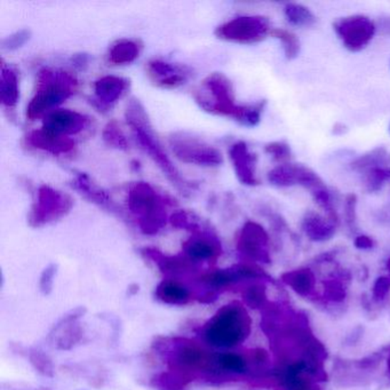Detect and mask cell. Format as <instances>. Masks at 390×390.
<instances>
[{
    "label": "cell",
    "instance_id": "cell-1",
    "mask_svg": "<svg viewBox=\"0 0 390 390\" xmlns=\"http://www.w3.org/2000/svg\"><path fill=\"white\" fill-rule=\"evenodd\" d=\"M196 103L206 113L217 116L230 117L244 126L253 128L261 120L266 102L237 104L232 81L223 73L208 75L194 92Z\"/></svg>",
    "mask_w": 390,
    "mask_h": 390
},
{
    "label": "cell",
    "instance_id": "cell-2",
    "mask_svg": "<svg viewBox=\"0 0 390 390\" xmlns=\"http://www.w3.org/2000/svg\"><path fill=\"white\" fill-rule=\"evenodd\" d=\"M125 118L130 125L134 138L142 150L153 159V163L164 173L166 179L177 188V190L180 191V194L189 196L195 190V185H191L188 180H185L181 175L177 166L168 156V153L153 130L145 108L139 100L132 98L128 102V107L125 110Z\"/></svg>",
    "mask_w": 390,
    "mask_h": 390
},
{
    "label": "cell",
    "instance_id": "cell-3",
    "mask_svg": "<svg viewBox=\"0 0 390 390\" xmlns=\"http://www.w3.org/2000/svg\"><path fill=\"white\" fill-rule=\"evenodd\" d=\"M78 86L75 76L66 70L43 68L38 73L35 96L26 108V117L30 120L43 118L76 94Z\"/></svg>",
    "mask_w": 390,
    "mask_h": 390
},
{
    "label": "cell",
    "instance_id": "cell-4",
    "mask_svg": "<svg viewBox=\"0 0 390 390\" xmlns=\"http://www.w3.org/2000/svg\"><path fill=\"white\" fill-rule=\"evenodd\" d=\"M171 204L149 183H135L128 189V211L140 232L148 236H155L165 228Z\"/></svg>",
    "mask_w": 390,
    "mask_h": 390
},
{
    "label": "cell",
    "instance_id": "cell-5",
    "mask_svg": "<svg viewBox=\"0 0 390 390\" xmlns=\"http://www.w3.org/2000/svg\"><path fill=\"white\" fill-rule=\"evenodd\" d=\"M251 318L240 302L220 308L202 329L204 339L213 347L232 348L243 344L251 333Z\"/></svg>",
    "mask_w": 390,
    "mask_h": 390
},
{
    "label": "cell",
    "instance_id": "cell-6",
    "mask_svg": "<svg viewBox=\"0 0 390 390\" xmlns=\"http://www.w3.org/2000/svg\"><path fill=\"white\" fill-rule=\"evenodd\" d=\"M73 207V200L69 195L49 185H41L28 221L32 228H41L67 217Z\"/></svg>",
    "mask_w": 390,
    "mask_h": 390
},
{
    "label": "cell",
    "instance_id": "cell-7",
    "mask_svg": "<svg viewBox=\"0 0 390 390\" xmlns=\"http://www.w3.org/2000/svg\"><path fill=\"white\" fill-rule=\"evenodd\" d=\"M168 143L174 156L185 164L219 166L223 163L222 153L217 148L187 132L171 134Z\"/></svg>",
    "mask_w": 390,
    "mask_h": 390
},
{
    "label": "cell",
    "instance_id": "cell-8",
    "mask_svg": "<svg viewBox=\"0 0 390 390\" xmlns=\"http://www.w3.org/2000/svg\"><path fill=\"white\" fill-rule=\"evenodd\" d=\"M173 344L174 351L168 359L170 370L181 371L197 378V372H215L217 366V355L208 353L200 346L188 339H180V342Z\"/></svg>",
    "mask_w": 390,
    "mask_h": 390
},
{
    "label": "cell",
    "instance_id": "cell-9",
    "mask_svg": "<svg viewBox=\"0 0 390 390\" xmlns=\"http://www.w3.org/2000/svg\"><path fill=\"white\" fill-rule=\"evenodd\" d=\"M272 28L267 18L245 15L232 19L217 26L215 36L222 41L238 43H255L270 35Z\"/></svg>",
    "mask_w": 390,
    "mask_h": 390
},
{
    "label": "cell",
    "instance_id": "cell-10",
    "mask_svg": "<svg viewBox=\"0 0 390 390\" xmlns=\"http://www.w3.org/2000/svg\"><path fill=\"white\" fill-rule=\"evenodd\" d=\"M339 39L351 52H359L370 43L376 35V24L364 15H351L333 24Z\"/></svg>",
    "mask_w": 390,
    "mask_h": 390
},
{
    "label": "cell",
    "instance_id": "cell-11",
    "mask_svg": "<svg viewBox=\"0 0 390 390\" xmlns=\"http://www.w3.org/2000/svg\"><path fill=\"white\" fill-rule=\"evenodd\" d=\"M268 181L279 188L302 185L310 191V194L327 187L317 173L301 164L278 165L269 172Z\"/></svg>",
    "mask_w": 390,
    "mask_h": 390
},
{
    "label": "cell",
    "instance_id": "cell-12",
    "mask_svg": "<svg viewBox=\"0 0 390 390\" xmlns=\"http://www.w3.org/2000/svg\"><path fill=\"white\" fill-rule=\"evenodd\" d=\"M269 236L266 229L255 221H247L238 234V252L253 261L268 262Z\"/></svg>",
    "mask_w": 390,
    "mask_h": 390
},
{
    "label": "cell",
    "instance_id": "cell-13",
    "mask_svg": "<svg viewBox=\"0 0 390 390\" xmlns=\"http://www.w3.org/2000/svg\"><path fill=\"white\" fill-rule=\"evenodd\" d=\"M130 86V81L124 77L104 76L94 84V96L90 98L91 104L98 111L106 113L128 92Z\"/></svg>",
    "mask_w": 390,
    "mask_h": 390
},
{
    "label": "cell",
    "instance_id": "cell-14",
    "mask_svg": "<svg viewBox=\"0 0 390 390\" xmlns=\"http://www.w3.org/2000/svg\"><path fill=\"white\" fill-rule=\"evenodd\" d=\"M147 73L153 84L162 88H178L185 85L193 76V70L188 66L158 58L148 63Z\"/></svg>",
    "mask_w": 390,
    "mask_h": 390
},
{
    "label": "cell",
    "instance_id": "cell-15",
    "mask_svg": "<svg viewBox=\"0 0 390 390\" xmlns=\"http://www.w3.org/2000/svg\"><path fill=\"white\" fill-rule=\"evenodd\" d=\"M90 118L86 115L69 109L54 110L43 117V128L55 135L68 136L81 133L87 128Z\"/></svg>",
    "mask_w": 390,
    "mask_h": 390
},
{
    "label": "cell",
    "instance_id": "cell-16",
    "mask_svg": "<svg viewBox=\"0 0 390 390\" xmlns=\"http://www.w3.org/2000/svg\"><path fill=\"white\" fill-rule=\"evenodd\" d=\"M86 312L85 307H77L75 309L68 312L63 317L55 324L49 337L55 339L56 348L60 350L73 349L75 346L83 340L84 329L78 323L79 318Z\"/></svg>",
    "mask_w": 390,
    "mask_h": 390
},
{
    "label": "cell",
    "instance_id": "cell-17",
    "mask_svg": "<svg viewBox=\"0 0 390 390\" xmlns=\"http://www.w3.org/2000/svg\"><path fill=\"white\" fill-rule=\"evenodd\" d=\"M183 252L185 257L194 261L215 262L217 257L222 253L221 243L215 234L212 232L210 227H206L200 232H194L193 236L183 244Z\"/></svg>",
    "mask_w": 390,
    "mask_h": 390
},
{
    "label": "cell",
    "instance_id": "cell-18",
    "mask_svg": "<svg viewBox=\"0 0 390 390\" xmlns=\"http://www.w3.org/2000/svg\"><path fill=\"white\" fill-rule=\"evenodd\" d=\"M70 185L79 195L84 197L85 200L98 206L104 211L109 212L113 215L124 219V212L117 205L113 197L110 196L109 193L104 190L98 183H94L86 173L76 174Z\"/></svg>",
    "mask_w": 390,
    "mask_h": 390
},
{
    "label": "cell",
    "instance_id": "cell-19",
    "mask_svg": "<svg viewBox=\"0 0 390 390\" xmlns=\"http://www.w3.org/2000/svg\"><path fill=\"white\" fill-rule=\"evenodd\" d=\"M229 157L234 166L236 177L245 185H259L257 178V157L250 151L245 142H236L229 150Z\"/></svg>",
    "mask_w": 390,
    "mask_h": 390
},
{
    "label": "cell",
    "instance_id": "cell-20",
    "mask_svg": "<svg viewBox=\"0 0 390 390\" xmlns=\"http://www.w3.org/2000/svg\"><path fill=\"white\" fill-rule=\"evenodd\" d=\"M26 141L31 147L54 155V156L69 153L76 147V142L71 138L55 135L43 128L30 132L26 136Z\"/></svg>",
    "mask_w": 390,
    "mask_h": 390
},
{
    "label": "cell",
    "instance_id": "cell-21",
    "mask_svg": "<svg viewBox=\"0 0 390 390\" xmlns=\"http://www.w3.org/2000/svg\"><path fill=\"white\" fill-rule=\"evenodd\" d=\"M143 257L153 261L162 274L166 276H174V274H183V272H194L196 268V263L190 259L181 255H166L163 252L153 247H145L141 250Z\"/></svg>",
    "mask_w": 390,
    "mask_h": 390
},
{
    "label": "cell",
    "instance_id": "cell-22",
    "mask_svg": "<svg viewBox=\"0 0 390 390\" xmlns=\"http://www.w3.org/2000/svg\"><path fill=\"white\" fill-rule=\"evenodd\" d=\"M0 100L7 109H14L20 100V81L14 68L1 66L0 73Z\"/></svg>",
    "mask_w": 390,
    "mask_h": 390
},
{
    "label": "cell",
    "instance_id": "cell-23",
    "mask_svg": "<svg viewBox=\"0 0 390 390\" xmlns=\"http://www.w3.org/2000/svg\"><path fill=\"white\" fill-rule=\"evenodd\" d=\"M155 297L163 304H171V306H185L191 300L189 289L179 282L172 281V279H164L160 282L157 285Z\"/></svg>",
    "mask_w": 390,
    "mask_h": 390
},
{
    "label": "cell",
    "instance_id": "cell-24",
    "mask_svg": "<svg viewBox=\"0 0 390 390\" xmlns=\"http://www.w3.org/2000/svg\"><path fill=\"white\" fill-rule=\"evenodd\" d=\"M302 229L309 240L314 242H324L333 237L336 232V226L332 221L324 219L315 212H309L304 217Z\"/></svg>",
    "mask_w": 390,
    "mask_h": 390
},
{
    "label": "cell",
    "instance_id": "cell-25",
    "mask_svg": "<svg viewBox=\"0 0 390 390\" xmlns=\"http://www.w3.org/2000/svg\"><path fill=\"white\" fill-rule=\"evenodd\" d=\"M195 376L177 370H168L159 373L150 380V386L158 390H185Z\"/></svg>",
    "mask_w": 390,
    "mask_h": 390
},
{
    "label": "cell",
    "instance_id": "cell-26",
    "mask_svg": "<svg viewBox=\"0 0 390 390\" xmlns=\"http://www.w3.org/2000/svg\"><path fill=\"white\" fill-rule=\"evenodd\" d=\"M142 45L133 39H122L113 43L109 52V61L117 66L130 64L141 54Z\"/></svg>",
    "mask_w": 390,
    "mask_h": 390
},
{
    "label": "cell",
    "instance_id": "cell-27",
    "mask_svg": "<svg viewBox=\"0 0 390 390\" xmlns=\"http://www.w3.org/2000/svg\"><path fill=\"white\" fill-rule=\"evenodd\" d=\"M390 168V153L386 148L379 147L361 155L351 163L354 171L365 173L371 168Z\"/></svg>",
    "mask_w": 390,
    "mask_h": 390
},
{
    "label": "cell",
    "instance_id": "cell-28",
    "mask_svg": "<svg viewBox=\"0 0 390 390\" xmlns=\"http://www.w3.org/2000/svg\"><path fill=\"white\" fill-rule=\"evenodd\" d=\"M284 13L293 26L307 28L314 26L316 22V16L312 14V11L300 4H287L284 9Z\"/></svg>",
    "mask_w": 390,
    "mask_h": 390
},
{
    "label": "cell",
    "instance_id": "cell-29",
    "mask_svg": "<svg viewBox=\"0 0 390 390\" xmlns=\"http://www.w3.org/2000/svg\"><path fill=\"white\" fill-rule=\"evenodd\" d=\"M200 279L204 283L207 284L208 287H213V289H222V287H228L235 282L240 281L235 267L230 269H225V270L207 272V274H202Z\"/></svg>",
    "mask_w": 390,
    "mask_h": 390
},
{
    "label": "cell",
    "instance_id": "cell-30",
    "mask_svg": "<svg viewBox=\"0 0 390 390\" xmlns=\"http://www.w3.org/2000/svg\"><path fill=\"white\" fill-rule=\"evenodd\" d=\"M171 222L175 228L185 229L193 234L208 227L196 214L188 211L175 212L171 217Z\"/></svg>",
    "mask_w": 390,
    "mask_h": 390
},
{
    "label": "cell",
    "instance_id": "cell-31",
    "mask_svg": "<svg viewBox=\"0 0 390 390\" xmlns=\"http://www.w3.org/2000/svg\"><path fill=\"white\" fill-rule=\"evenodd\" d=\"M285 281L299 294H308L312 291V287H314V276L308 269H301V270L289 272L287 274Z\"/></svg>",
    "mask_w": 390,
    "mask_h": 390
},
{
    "label": "cell",
    "instance_id": "cell-32",
    "mask_svg": "<svg viewBox=\"0 0 390 390\" xmlns=\"http://www.w3.org/2000/svg\"><path fill=\"white\" fill-rule=\"evenodd\" d=\"M102 138H103L104 143L109 145V147L124 151L128 149V139L123 133V130H120L118 123L115 122V120L106 125V128L102 132Z\"/></svg>",
    "mask_w": 390,
    "mask_h": 390
},
{
    "label": "cell",
    "instance_id": "cell-33",
    "mask_svg": "<svg viewBox=\"0 0 390 390\" xmlns=\"http://www.w3.org/2000/svg\"><path fill=\"white\" fill-rule=\"evenodd\" d=\"M270 36L277 38L278 41H282L284 53L289 60L298 58L299 53H300V41L293 32L285 29H272Z\"/></svg>",
    "mask_w": 390,
    "mask_h": 390
},
{
    "label": "cell",
    "instance_id": "cell-34",
    "mask_svg": "<svg viewBox=\"0 0 390 390\" xmlns=\"http://www.w3.org/2000/svg\"><path fill=\"white\" fill-rule=\"evenodd\" d=\"M28 359H29L30 364L38 373H41V376H48V378L54 376V365L47 354L36 348H31L28 351Z\"/></svg>",
    "mask_w": 390,
    "mask_h": 390
},
{
    "label": "cell",
    "instance_id": "cell-35",
    "mask_svg": "<svg viewBox=\"0 0 390 390\" xmlns=\"http://www.w3.org/2000/svg\"><path fill=\"white\" fill-rule=\"evenodd\" d=\"M217 366L219 370L230 373H244L247 370V361L234 353L219 354L217 355Z\"/></svg>",
    "mask_w": 390,
    "mask_h": 390
},
{
    "label": "cell",
    "instance_id": "cell-36",
    "mask_svg": "<svg viewBox=\"0 0 390 390\" xmlns=\"http://www.w3.org/2000/svg\"><path fill=\"white\" fill-rule=\"evenodd\" d=\"M390 179V168H371L364 173L365 188L369 193H376Z\"/></svg>",
    "mask_w": 390,
    "mask_h": 390
},
{
    "label": "cell",
    "instance_id": "cell-37",
    "mask_svg": "<svg viewBox=\"0 0 390 390\" xmlns=\"http://www.w3.org/2000/svg\"><path fill=\"white\" fill-rule=\"evenodd\" d=\"M266 289L260 284H253L246 287L243 292V299L247 306L253 309L260 308L266 302Z\"/></svg>",
    "mask_w": 390,
    "mask_h": 390
},
{
    "label": "cell",
    "instance_id": "cell-38",
    "mask_svg": "<svg viewBox=\"0 0 390 390\" xmlns=\"http://www.w3.org/2000/svg\"><path fill=\"white\" fill-rule=\"evenodd\" d=\"M31 32L28 29L19 30L13 35L9 36L3 41V48L6 51H16L24 46L26 41H29Z\"/></svg>",
    "mask_w": 390,
    "mask_h": 390
},
{
    "label": "cell",
    "instance_id": "cell-39",
    "mask_svg": "<svg viewBox=\"0 0 390 390\" xmlns=\"http://www.w3.org/2000/svg\"><path fill=\"white\" fill-rule=\"evenodd\" d=\"M58 272V266L52 263L48 267L43 269L41 272V279H39V289L43 295H48L52 293L53 287H54V278Z\"/></svg>",
    "mask_w": 390,
    "mask_h": 390
},
{
    "label": "cell",
    "instance_id": "cell-40",
    "mask_svg": "<svg viewBox=\"0 0 390 390\" xmlns=\"http://www.w3.org/2000/svg\"><path fill=\"white\" fill-rule=\"evenodd\" d=\"M265 151L270 156L274 157L276 160H279V162L287 160L291 157V149H289V145H287V142H272V143H269L265 147Z\"/></svg>",
    "mask_w": 390,
    "mask_h": 390
},
{
    "label": "cell",
    "instance_id": "cell-41",
    "mask_svg": "<svg viewBox=\"0 0 390 390\" xmlns=\"http://www.w3.org/2000/svg\"><path fill=\"white\" fill-rule=\"evenodd\" d=\"M356 204H357V198L355 195H349L346 200V219H347V223L350 227L355 226L356 222Z\"/></svg>",
    "mask_w": 390,
    "mask_h": 390
},
{
    "label": "cell",
    "instance_id": "cell-42",
    "mask_svg": "<svg viewBox=\"0 0 390 390\" xmlns=\"http://www.w3.org/2000/svg\"><path fill=\"white\" fill-rule=\"evenodd\" d=\"M390 287V282L387 278H379L376 285L374 287V292L376 297H384L387 294L388 289Z\"/></svg>",
    "mask_w": 390,
    "mask_h": 390
},
{
    "label": "cell",
    "instance_id": "cell-43",
    "mask_svg": "<svg viewBox=\"0 0 390 390\" xmlns=\"http://www.w3.org/2000/svg\"><path fill=\"white\" fill-rule=\"evenodd\" d=\"M355 245L359 249H371L373 246V240L367 236H359V237L356 238Z\"/></svg>",
    "mask_w": 390,
    "mask_h": 390
},
{
    "label": "cell",
    "instance_id": "cell-44",
    "mask_svg": "<svg viewBox=\"0 0 390 390\" xmlns=\"http://www.w3.org/2000/svg\"><path fill=\"white\" fill-rule=\"evenodd\" d=\"M217 299V294L214 289H210L207 292L204 293V294L200 295L198 301L202 302V304H213L215 302Z\"/></svg>",
    "mask_w": 390,
    "mask_h": 390
},
{
    "label": "cell",
    "instance_id": "cell-45",
    "mask_svg": "<svg viewBox=\"0 0 390 390\" xmlns=\"http://www.w3.org/2000/svg\"><path fill=\"white\" fill-rule=\"evenodd\" d=\"M73 64L76 67L83 68L85 66H87V62H88V58H87L85 54H78L75 55L73 58Z\"/></svg>",
    "mask_w": 390,
    "mask_h": 390
},
{
    "label": "cell",
    "instance_id": "cell-46",
    "mask_svg": "<svg viewBox=\"0 0 390 390\" xmlns=\"http://www.w3.org/2000/svg\"><path fill=\"white\" fill-rule=\"evenodd\" d=\"M380 29L384 35L390 36V18L381 19L380 21Z\"/></svg>",
    "mask_w": 390,
    "mask_h": 390
},
{
    "label": "cell",
    "instance_id": "cell-47",
    "mask_svg": "<svg viewBox=\"0 0 390 390\" xmlns=\"http://www.w3.org/2000/svg\"><path fill=\"white\" fill-rule=\"evenodd\" d=\"M138 292H139V285L132 284V285L128 287V295H135Z\"/></svg>",
    "mask_w": 390,
    "mask_h": 390
},
{
    "label": "cell",
    "instance_id": "cell-48",
    "mask_svg": "<svg viewBox=\"0 0 390 390\" xmlns=\"http://www.w3.org/2000/svg\"><path fill=\"white\" fill-rule=\"evenodd\" d=\"M388 268H389V272H390V260L388 261Z\"/></svg>",
    "mask_w": 390,
    "mask_h": 390
},
{
    "label": "cell",
    "instance_id": "cell-49",
    "mask_svg": "<svg viewBox=\"0 0 390 390\" xmlns=\"http://www.w3.org/2000/svg\"><path fill=\"white\" fill-rule=\"evenodd\" d=\"M389 132H390V125H389Z\"/></svg>",
    "mask_w": 390,
    "mask_h": 390
}]
</instances>
